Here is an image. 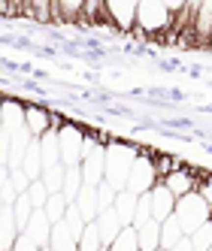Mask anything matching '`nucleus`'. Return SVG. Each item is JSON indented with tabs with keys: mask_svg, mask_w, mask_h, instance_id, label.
<instances>
[{
	"mask_svg": "<svg viewBox=\"0 0 212 251\" xmlns=\"http://www.w3.org/2000/svg\"><path fill=\"white\" fill-rule=\"evenodd\" d=\"M9 185V167H0V191Z\"/></svg>",
	"mask_w": 212,
	"mask_h": 251,
	"instance_id": "nucleus-35",
	"label": "nucleus"
},
{
	"mask_svg": "<svg viewBox=\"0 0 212 251\" xmlns=\"http://www.w3.org/2000/svg\"><path fill=\"white\" fill-rule=\"evenodd\" d=\"M161 182L170 188V194L176 197V200H182V197H188V194L197 191V173H194L188 164H182L179 170H173L167 178H161Z\"/></svg>",
	"mask_w": 212,
	"mask_h": 251,
	"instance_id": "nucleus-8",
	"label": "nucleus"
},
{
	"mask_svg": "<svg viewBox=\"0 0 212 251\" xmlns=\"http://www.w3.org/2000/svg\"><path fill=\"white\" fill-rule=\"evenodd\" d=\"M22 173L30 178V182H40L43 178V151H40V139L30 142V149L25 154V164H22Z\"/></svg>",
	"mask_w": 212,
	"mask_h": 251,
	"instance_id": "nucleus-17",
	"label": "nucleus"
},
{
	"mask_svg": "<svg viewBox=\"0 0 212 251\" xmlns=\"http://www.w3.org/2000/svg\"><path fill=\"white\" fill-rule=\"evenodd\" d=\"M40 151H43V170L64 164L61 160V142H58V130H49L46 136H40Z\"/></svg>",
	"mask_w": 212,
	"mask_h": 251,
	"instance_id": "nucleus-18",
	"label": "nucleus"
},
{
	"mask_svg": "<svg viewBox=\"0 0 212 251\" xmlns=\"http://www.w3.org/2000/svg\"><path fill=\"white\" fill-rule=\"evenodd\" d=\"M149 221H155V218H152V191L139 197V209H136L133 227H143V224H149Z\"/></svg>",
	"mask_w": 212,
	"mask_h": 251,
	"instance_id": "nucleus-31",
	"label": "nucleus"
},
{
	"mask_svg": "<svg viewBox=\"0 0 212 251\" xmlns=\"http://www.w3.org/2000/svg\"><path fill=\"white\" fill-rule=\"evenodd\" d=\"M173 27V12L167 6V0H139L136 12V37H167Z\"/></svg>",
	"mask_w": 212,
	"mask_h": 251,
	"instance_id": "nucleus-2",
	"label": "nucleus"
},
{
	"mask_svg": "<svg viewBox=\"0 0 212 251\" xmlns=\"http://www.w3.org/2000/svg\"><path fill=\"white\" fill-rule=\"evenodd\" d=\"M58 142H61V160L64 167H82L85 157V130L73 121H64V127L58 130Z\"/></svg>",
	"mask_w": 212,
	"mask_h": 251,
	"instance_id": "nucleus-4",
	"label": "nucleus"
},
{
	"mask_svg": "<svg viewBox=\"0 0 212 251\" xmlns=\"http://www.w3.org/2000/svg\"><path fill=\"white\" fill-rule=\"evenodd\" d=\"M115 197H118V191H115L109 182H100V185H97V206H100V212L112 209V206H115Z\"/></svg>",
	"mask_w": 212,
	"mask_h": 251,
	"instance_id": "nucleus-29",
	"label": "nucleus"
},
{
	"mask_svg": "<svg viewBox=\"0 0 212 251\" xmlns=\"http://www.w3.org/2000/svg\"><path fill=\"white\" fill-rule=\"evenodd\" d=\"M33 212H37V209H33V203L27 200V194H22L19 200L12 203V215H15V224H19V230H22V233H25L27 221L33 218Z\"/></svg>",
	"mask_w": 212,
	"mask_h": 251,
	"instance_id": "nucleus-24",
	"label": "nucleus"
},
{
	"mask_svg": "<svg viewBox=\"0 0 212 251\" xmlns=\"http://www.w3.org/2000/svg\"><path fill=\"white\" fill-rule=\"evenodd\" d=\"M3 133H19L25 130V103L15 100V97H6L3 100V127H0Z\"/></svg>",
	"mask_w": 212,
	"mask_h": 251,
	"instance_id": "nucleus-11",
	"label": "nucleus"
},
{
	"mask_svg": "<svg viewBox=\"0 0 212 251\" xmlns=\"http://www.w3.org/2000/svg\"><path fill=\"white\" fill-rule=\"evenodd\" d=\"M139 157V146H131V142H121L115 136L106 139V178L115 191H125L128 188V176Z\"/></svg>",
	"mask_w": 212,
	"mask_h": 251,
	"instance_id": "nucleus-1",
	"label": "nucleus"
},
{
	"mask_svg": "<svg viewBox=\"0 0 212 251\" xmlns=\"http://www.w3.org/2000/svg\"><path fill=\"white\" fill-rule=\"evenodd\" d=\"M64 176H67V167H64V164H55V167H46V170H43V178H40V182L49 188V194H61Z\"/></svg>",
	"mask_w": 212,
	"mask_h": 251,
	"instance_id": "nucleus-22",
	"label": "nucleus"
},
{
	"mask_svg": "<svg viewBox=\"0 0 212 251\" xmlns=\"http://www.w3.org/2000/svg\"><path fill=\"white\" fill-rule=\"evenodd\" d=\"M109 251H139V239H136V227H125L118 233V239L109 245Z\"/></svg>",
	"mask_w": 212,
	"mask_h": 251,
	"instance_id": "nucleus-26",
	"label": "nucleus"
},
{
	"mask_svg": "<svg viewBox=\"0 0 212 251\" xmlns=\"http://www.w3.org/2000/svg\"><path fill=\"white\" fill-rule=\"evenodd\" d=\"M106 12L115 25V30H133L136 27V12H139V3L136 0H106Z\"/></svg>",
	"mask_w": 212,
	"mask_h": 251,
	"instance_id": "nucleus-6",
	"label": "nucleus"
},
{
	"mask_svg": "<svg viewBox=\"0 0 212 251\" xmlns=\"http://www.w3.org/2000/svg\"><path fill=\"white\" fill-rule=\"evenodd\" d=\"M9 185L15 188V194H27V188H30V178L22 173V170H9Z\"/></svg>",
	"mask_w": 212,
	"mask_h": 251,
	"instance_id": "nucleus-32",
	"label": "nucleus"
},
{
	"mask_svg": "<svg viewBox=\"0 0 212 251\" xmlns=\"http://www.w3.org/2000/svg\"><path fill=\"white\" fill-rule=\"evenodd\" d=\"M209 224H212V215H209Z\"/></svg>",
	"mask_w": 212,
	"mask_h": 251,
	"instance_id": "nucleus-40",
	"label": "nucleus"
},
{
	"mask_svg": "<svg viewBox=\"0 0 212 251\" xmlns=\"http://www.w3.org/2000/svg\"><path fill=\"white\" fill-rule=\"evenodd\" d=\"M25 233H27V236H30L33 242H37L40 248H46V245L52 242V221L46 218V212H43V209H37V212H33V218L27 221Z\"/></svg>",
	"mask_w": 212,
	"mask_h": 251,
	"instance_id": "nucleus-13",
	"label": "nucleus"
},
{
	"mask_svg": "<svg viewBox=\"0 0 212 251\" xmlns=\"http://www.w3.org/2000/svg\"><path fill=\"white\" fill-rule=\"evenodd\" d=\"M191 245H194V251H209L212 248V224H203L197 233H191Z\"/></svg>",
	"mask_w": 212,
	"mask_h": 251,
	"instance_id": "nucleus-30",
	"label": "nucleus"
},
{
	"mask_svg": "<svg viewBox=\"0 0 212 251\" xmlns=\"http://www.w3.org/2000/svg\"><path fill=\"white\" fill-rule=\"evenodd\" d=\"M100 251H109V248H100Z\"/></svg>",
	"mask_w": 212,
	"mask_h": 251,
	"instance_id": "nucleus-39",
	"label": "nucleus"
},
{
	"mask_svg": "<svg viewBox=\"0 0 212 251\" xmlns=\"http://www.w3.org/2000/svg\"><path fill=\"white\" fill-rule=\"evenodd\" d=\"M209 251H212V248H209Z\"/></svg>",
	"mask_w": 212,
	"mask_h": 251,
	"instance_id": "nucleus-42",
	"label": "nucleus"
},
{
	"mask_svg": "<svg viewBox=\"0 0 212 251\" xmlns=\"http://www.w3.org/2000/svg\"><path fill=\"white\" fill-rule=\"evenodd\" d=\"M152 154H155L152 149H149V151L139 149V157H136V164H133V170H131V176H128V188H125V191L143 197V194H149V191L158 185V173H155Z\"/></svg>",
	"mask_w": 212,
	"mask_h": 251,
	"instance_id": "nucleus-5",
	"label": "nucleus"
},
{
	"mask_svg": "<svg viewBox=\"0 0 212 251\" xmlns=\"http://www.w3.org/2000/svg\"><path fill=\"white\" fill-rule=\"evenodd\" d=\"M49 188L43 185V182H30V188H27V200L33 203V209H46V203H49Z\"/></svg>",
	"mask_w": 212,
	"mask_h": 251,
	"instance_id": "nucleus-28",
	"label": "nucleus"
},
{
	"mask_svg": "<svg viewBox=\"0 0 212 251\" xmlns=\"http://www.w3.org/2000/svg\"><path fill=\"white\" fill-rule=\"evenodd\" d=\"M100 248H103V242H100L97 221L85 224V233H82V239H79V251H100Z\"/></svg>",
	"mask_w": 212,
	"mask_h": 251,
	"instance_id": "nucleus-27",
	"label": "nucleus"
},
{
	"mask_svg": "<svg viewBox=\"0 0 212 251\" xmlns=\"http://www.w3.org/2000/svg\"><path fill=\"white\" fill-rule=\"evenodd\" d=\"M176 221L182 224V230H185V236H191V233H197L203 224H209V215H212V209L203 203V197L194 191V194H188V197H182V200H176Z\"/></svg>",
	"mask_w": 212,
	"mask_h": 251,
	"instance_id": "nucleus-3",
	"label": "nucleus"
},
{
	"mask_svg": "<svg viewBox=\"0 0 212 251\" xmlns=\"http://www.w3.org/2000/svg\"><path fill=\"white\" fill-rule=\"evenodd\" d=\"M136 209H139V197H136V194H131V191H118V197H115V206H112V212L118 215V221L125 224V227H133Z\"/></svg>",
	"mask_w": 212,
	"mask_h": 251,
	"instance_id": "nucleus-14",
	"label": "nucleus"
},
{
	"mask_svg": "<svg viewBox=\"0 0 212 251\" xmlns=\"http://www.w3.org/2000/svg\"><path fill=\"white\" fill-rule=\"evenodd\" d=\"M158 251H164V248H158Z\"/></svg>",
	"mask_w": 212,
	"mask_h": 251,
	"instance_id": "nucleus-41",
	"label": "nucleus"
},
{
	"mask_svg": "<svg viewBox=\"0 0 212 251\" xmlns=\"http://www.w3.org/2000/svg\"><path fill=\"white\" fill-rule=\"evenodd\" d=\"M9 149H12V136L0 130V167H9Z\"/></svg>",
	"mask_w": 212,
	"mask_h": 251,
	"instance_id": "nucleus-33",
	"label": "nucleus"
},
{
	"mask_svg": "<svg viewBox=\"0 0 212 251\" xmlns=\"http://www.w3.org/2000/svg\"><path fill=\"white\" fill-rule=\"evenodd\" d=\"M139 251H158L161 248V221H149L143 227H136Z\"/></svg>",
	"mask_w": 212,
	"mask_h": 251,
	"instance_id": "nucleus-19",
	"label": "nucleus"
},
{
	"mask_svg": "<svg viewBox=\"0 0 212 251\" xmlns=\"http://www.w3.org/2000/svg\"><path fill=\"white\" fill-rule=\"evenodd\" d=\"M97 230H100V242H103V248H109V245L118 239V233L125 230V224L118 221V215H115L112 209H106V212L97 215Z\"/></svg>",
	"mask_w": 212,
	"mask_h": 251,
	"instance_id": "nucleus-12",
	"label": "nucleus"
},
{
	"mask_svg": "<svg viewBox=\"0 0 212 251\" xmlns=\"http://www.w3.org/2000/svg\"><path fill=\"white\" fill-rule=\"evenodd\" d=\"M25 127L30 130L33 139H40L52 130V112L40 103H25Z\"/></svg>",
	"mask_w": 212,
	"mask_h": 251,
	"instance_id": "nucleus-9",
	"label": "nucleus"
},
{
	"mask_svg": "<svg viewBox=\"0 0 212 251\" xmlns=\"http://www.w3.org/2000/svg\"><path fill=\"white\" fill-rule=\"evenodd\" d=\"M173 212H176V197L170 194V188H167L164 182H158V185L152 188V218L164 224Z\"/></svg>",
	"mask_w": 212,
	"mask_h": 251,
	"instance_id": "nucleus-10",
	"label": "nucleus"
},
{
	"mask_svg": "<svg viewBox=\"0 0 212 251\" xmlns=\"http://www.w3.org/2000/svg\"><path fill=\"white\" fill-rule=\"evenodd\" d=\"M182 239H185V230H182L179 221H176V215H170V218L161 224V248L164 251H173Z\"/></svg>",
	"mask_w": 212,
	"mask_h": 251,
	"instance_id": "nucleus-20",
	"label": "nucleus"
},
{
	"mask_svg": "<svg viewBox=\"0 0 212 251\" xmlns=\"http://www.w3.org/2000/svg\"><path fill=\"white\" fill-rule=\"evenodd\" d=\"M52 251H79V239L73 236V230L67 227V221L52 227V242H49Z\"/></svg>",
	"mask_w": 212,
	"mask_h": 251,
	"instance_id": "nucleus-15",
	"label": "nucleus"
},
{
	"mask_svg": "<svg viewBox=\"0 0 212 251\" xmlns=\"http://www.w3.org/2000/svg\"><path fill=\"white\" fill-rule=\"evenodd\" d=\"M152 160H155L158 182H161V178H167L173 170H179V167H182V160H179V157H173V154H161V151H155V154H152Z\"/></svg>",
	"mask_w": 212,
	"mask_h": 251,
	"instance_id": "nucleus-25",
	"label": "nucleus"
},
{
	"mask_svg": "<svg viewBox=\"0 0 212 251\" xmlns=\"http://www.w3.org/2000/svg\"><path fill=\"white\" fill-rule=\"evenodd\" d=\"M173 251H194V245H191V239L185 236V239H182L179 245H176V248H173Z\"/></svg>",
	"mask_w": 212,
	"mask_h": 251,
	"instance_id": "nucleus-36",
	"label": "nucleus"
},
{
	"mask_svg": "<svg viewBox=\"0 0 212 251\" xmlns=\"http://www.w3.org/2000/svg\"><path fill=\"white\" fill-rule=\"evenodd\" d=\"M82 188H85L82 167H67V176H64V188H61L64 200H67V203H76V197L82 194Z\"/></svg>",
	"mask_w": 212,
	"mask_h": 251,
	"instance_id": "nucleus-21",
	"label": "nucleus"
},
{
	"mask_svg": "<svg viewBox=\"0 0 212 251\" xmlns=\"http://www.w3.org/2000/svg\"><path fill=\"white\" fill-rule=\"evenodd\" d=\"M40 251H52V248H49V245H46V248H40Z\"/></svg>",
	"mask_w": 212,
	"mask_h": 251,
	"instance_id": "nucleus-38",
	"label": "nucleus"
},
{
	"mask_svg": "<svg viewBox=\"0 0 212 251\" xmlns=\"http://www.w3.org/2000/svg\"><path fill=\"white\" fill-rule=\"evenodd\" d=\"M0 127H3V97H0Z\"/></svg>",
	"mask_w": 212,
	"mask_h": 251,
	"instance_id": "nucleus-37",
	"label": "nucleus"
},
{
	"mask_svg": "<svg viewBox=\"0 0 212 251\" xmlns=\"http://www.w3.org/2000/svg\"><path fill=\"white\" fill-rule=\"evenodd\" d=\"M67 209H70V203L64 200V194H52L43 212H46V218L52 221V227H55V224H61V221H64V215H67Z\"/></svg>",
	"mask_w": 212,
	"mask_h": 251,
	"instance_id": "nucleus-23",
	"label": "nucleus"
},
{
	"mask_svg": "<svg viewBox=\"0 0 212 251\" xmlns=\"http://www.w3.org/2000/svg\"><path fill=\"white\" fill-rule=\"evenodd\" d=\"M79 212H82V218L91 224V221H97V215H100V206H97V188H91V185H85L82 188V194L76 197V203H73Z\"/></svg>",
	"mask_w": 212,
	"mask_h": 251,
	"instance_id": "nucleus-16",
	"label": "nucleus"
},
{
	"mask_svg": "<svg viewBox=\"0 0 212 251\" xmlns=\"http://www.w3.org/2000/svg\"><path fill=\"white\" fill-rule=\"evenodd\" d=\"M12 251H40V245H37V242H33V239L27 236V233H22V236H19V239H15V245H12Z\"/></svg>",
	"mask_w": 212,
	"mask_h": 251,
	"instance_id": "nucleus-34",
	"label": "nucleus"
},
{
	"mask_svg": "<svg viewBox=\"0 0 212 251\" xmlns=\"http://www.w3.org/2000/svg\"><path fill=\"white\" fill-rule=\"evenodd\" d=\"M82 178H85V185H91V188H97L106 178V142L82 157Z\"/></svg>",
	"mask_w": 212,
	"mask_h": 251,
	"instance_id": "nucleus-7",
	"label": "nucleus"
}]
</instances>
